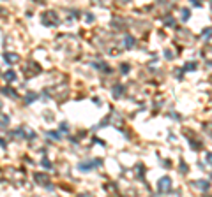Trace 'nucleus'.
Listing matches in <instances>:
<instances>
[{"mask_svg": "<svg viewBox=\"0 0 212 197\" xmlns=\"http://www.w3.org/2000/svg\"><path fill=\"white\" fill-rule=\"evenodd\" d=\"M7 125H9V116H5V115H4L2 118H0V127H2V129H5Z\"/></svg>", "mask_w": 212, "mask_h": 197, "instance_id": "nucleus-12", "label": "nucleus"}, {"mask_svg": "<svg viewBox=\"0 0 212 197\" xmlns=\"http://www.w3.org/2000/svg\"><path fill=\"white\" fill-rule=\"evenodd\" d=\"M43 165H44L46 169H49V171H51V162H48V159H43Z\"/></svg>", "mask_w": 212, "mask_h": 197, "instance_id": "nucleus-16", "label": "nucleus"}, {"mask_svg": "<svg viewBox=\"0 0 212 197\" xmlns=\"http://www.w3.org/2000/svg\"><path fill=\"white\" fill-rule=\"evenodd\" d=\"M127 70H129V67H127V65H122V72H124V74H126Z\"/></svg>", "mask_w": 212, "mask_h": 197, "instance_id": "nucleus-18", "label": "nucleus"}, {"mask_svg": "<svg viewBox=\"0 0 212 197\" xmlns=\"http://www.w3.org/2000/svg\"><path fill=\"white\" fill-rule=\"evenodd\" d=\"M69 127H67V123H60V132H67Z\"/></svg>", "mask_w": 212, "mask_h": 197, "instance_id": "nucleus-17", "label": "nucleus"}, {"mask_svg": "<svg viewBox=\"0 0 212 197\" xmlns=\"http://www.w3.org/2000/svg\"><path fill=\"white\" fill-rule=\"evenodd\" d=\"M4 78H5V81H14L16 79V72L14 70H5Z\"/></svg>", "mask_w": 212, "mask_h": 197, "instance_id": "nucleus-10", "label": "nucleus"}, {"mask_svg": "<svg viewBox=\"0 0 212 197\" xmlns=\"http://www.w3.org/2000/svg\"><path fill=\"white\" fill-rule=\"evenodd\" d=\"M103 162H101L99 159L94 160V162H85V164H80V169L82 171H90V169H94V165H101Z\"/></svg>", "mask_w": 212, "mask_h": 197, "instance_id": "nucleus-5", "label": "nucleus"}, {"mask_svg": "<svg viewBox=\"0 0 212 197\" xmlns=\"http://www.w3.org/2000/svg\"><path fill=\"white\" fill-rule=\"evenodd\" d=\"M2 93H4V95H11L13 99H18V92H14L13 88H9V86H4L2 88Z\"/></svg>", "mask_w": 212, "mask_h": 197, "instance_id": "nucleus-8", "label": "nucleus"}, {"mask_svg": "<svg viewBox=\"0 0 212 197\" xmlns=\"http://www.w3.org/2000/svg\"><path fill=\"white\" fill-rule=\"evenodd\" d=\"M126 46L127 48H133L134 46V42H133V39H131V37H126Z\"/></svg>", "mask_w": 212, "mask_h": 197, "instance_id": "nucleus-15", "label": "nucleus"}, {"mask_svg": "<svg viewBox=\"0 0 212 197\" xmlns=\"http://www.w3.org/2000/svg\"><path fill=\"white\" fill-rule=\"evenodd\" d=\"M0 107H2V102H0Z\"/></svg>", "mask_w": 212, "mask_h": 197, "instance_id": "nucleus-19", "label": "nucleus"}, {"mask_svg": "<svg viewBox=\"0 0 212 197\" xmlns=\"http://www.w3.org/2000/svg\"><path fill=\"white\" fill-rule=\"evenodd\" d=\"M37 99V93H34V92H30L28 93V95H27V99H25V102H27V104H30V102H34Z\"/></svg>", "mask_w": 212, "mask_h": 197, "instance_id": "nucleus-11", "label": "nucleus"}, {"mask_svg": "<svg viewBox=\"0 0 212 197\" xmlns=\"http://www.w3.org/2000/svg\"><path fill=\"white\" fill-rule=\"evenodd\" d=\"M13 136L16 137H21V139H28V141H32L35 139V132L30 129V127H21V129H18L16 132H13Z\"/></svg>", "mask_w": 212, "mask_h": 197, "instance_id": "nucleus-3", "label": "nucleus"}, {"mask_svg": "<svg viewBox=\"0 0 212 197\" xmlns=\"http://www.w3.org/2000/svg\"><path fill=\"white\" fill-rule=\"evenodd\" d=\"M168 188H170V180H168V178L161 180V181H159V190L163 192V190H168Z\"/></svg>", "mask_w": 212, "mask_h": 197, "instance_id": "nucleus-9", "label": "nucleus"}, {"mask_svg": "<svg viewBox=\"0 0 212 197\" xmlns=\"http://www.w3.org/2000/svg\"><path fill=\"white\" fill-rule=\"evenodd\" d=\"M34 181L37 185H43V186H49V176L43 174V172H35L34 174Z\"/></svg>", "mask_w": 212, "mask_h": 197, "instance_id": "nucleus-4", "label": "nucleus"}, {"mask_svg": "<svg viewBox=\"0 0 212 197\" xmlns=\"http://www.w3.org/2000/svg\"><path fill=\"white\" fill-rule=\"evenodd\" d=\"M113 93H115V97H118L120 93H122V86H120V85H117V86L113 88Z\"/></svg>", "mask_w": 212, "mask_h": 197, "instance_id": "nucleus-14", "label": "nucleus"}, {"mask_svg": "<svg viewBox=\"0 0 212 197\" xmlns=\"http://www.w3.org/2000/svg\"><path fill=\"white\" fill-rule=\"evenodd\" d=\"M90 2H92L94 5H99V7H110L113 0H90Z\"/></svg>", "mask_w": 212, "mask_h": 197, "instance_id": "nucleus-7", "label": "nucleus"}, {"mask_svg": "<svg viewBox=\"0 0 212 197\" xmlns=\"http://www.w3.org/2000/svg\"><path fill=\"white\" fill-rule=\"evenodd\" d=\"M39 72H41V67H39L34 60H30V62H27L25 64V69H23V76L28 79V78H34V76H37Z\"/></svg>", "mask_w": 212, "mask_h": 197, "instance_id": "nucleus-2", "label": "nucleus"}, {"mask_svg": "<svg viewBox=\"0 0 212 197\" xmlns=\"http://www.w3.org/2000/svg\"><path fill=\"white\" fill-rule=\"evenodd\" d=\"M41 21H43L44 27H57L60 23V18H58V14L55 11H46L41 16Z\"/></svg>", "mask_w": 212, "mask_h": 197, "instance_id": "nucleus-1", "label": "nucleus"}, {"mask_svg": "<svg viewBox=\"0 0 212 197\" xmlns=\"http://www.w3.org/2000/svg\"><path fill=\"white\" fill-rule=\"evenodd\" d=\"M48 137H53L55 141H58L60 139V134L58 132H48Z\"/></svg>", "mask_w": 212, "mask_h": 197, "instance_id": "nucleus-13", "label": "nucleus"}, {"mask_svg": "<svg viewBox=\"0 0 212 197\" xmlns=\"http://www.w3.org/2000/svg\"><path fill=\"white\" fill-rule=\"evenodd\" d=\"M4 60L7 62V64L13 65V64H18V62H19V56H18L16 53H5V55H4Z\"/></svg>", "mask_w": 212, "mask_h": 197, "instance_id": "nucleus-6", "label": "nucleus"}]
</instances>
